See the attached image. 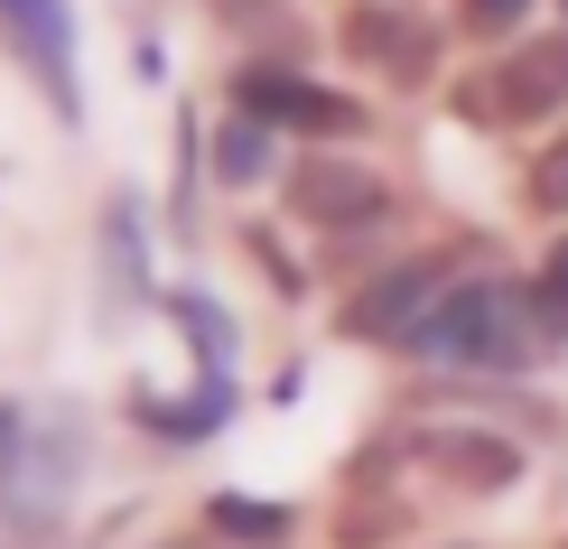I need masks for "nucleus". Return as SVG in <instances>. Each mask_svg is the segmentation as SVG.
Returning a JSON list of instances; mask_svg holds the SVG:
<instances>
[{"label":"nucleus","instance_id":"6","mask_svg":"<svg viewBox=\"0 0 568 549\" xmlns=\"http://www.w3.org/2000/svg\"><path fill=\"white\" fill-rule=\"evenodd\" d=\"M290 205L307 214V224L345 233V224H373V214H383L392 196H383V177H373V169H345V159H298Z\"/></svg>","mask_w":568,"mask_h":549},{"label":"nucleus","instance_id":"7","mask_svg":"<svg viewBox=\"0 0 568 549\" xmlns=\"http://www.w3.org/2000/svg\"><path fill=\"white\" fill-rule=\"evenodd\" d=\"M345 47H354V57H364V65H383V75H400V84H410V75H429V19H400V10H354L345 19Z\"/></svg>","mask_w":568,"mask_h":549},{"label":"nucleus","instance_id":"1","mask_svg":"<svg viewBox=\"0 0 568 549\" xmlns=\"http://www.w3.org/2000/svg\"><path fill=\"white\" fill-rule=\"evenodd\" d=\"M523 289H504V279H466V289H447L438 307H429V326L410 336V354L419 364H494V373H513L523 364Z\"/></svg>","mask_w":568,"mask_h":549},{"label":"nucleus","instance_id":"17","mask_svg":"<svg viewBox=\"0 0 568 549\" xmlns=\"http://www.w3.org/2000/svg\"><path fill=\"white\" fill-rule=\"evenodd\" d=\"M540 279H550V289L568 298V243H559V261H550V271H540Z\"/></svg>","mask_w":568,"mask_h":549},{"label":"nucleus","instance_id":"2","mask_svg":"<svg viewBox=\"0 0 568 549\" xmlns=\"http://www.w3.org/2000/svg\"><path fill=\"white\" fill-rule=\"evenodd\" d=\"M75 466H84V419L38 410L29 438L0 466V521H10V531H57V512L75 504Z\"/></svg>","mask_w":568,"mask_h":549},{"label":"nucleus","instance_id":"16","mask_svg":"<svg viewBox=\"0 0 568 549\" xmlns=\"http://www.w3.org/2000/svg\"><path fill=\"white\" fill-rule=\"evenodd\" d=\"M19 438H29V410H19V400H0V466H10Z\"/></svg>","mask_w":568,"mask_h":549},{"label":"nucleus","instance_id":"8","mask_svg":"<svg viewBox=\"0 0 568 549\" xmlns=\"http://www.w3.org/2000/svg\"><path fill=\"white\" fill-rule=\"evenodd\" d=\"M568 103V38H531L504 65V112H559Z\"/></svg>","mask_w":568,"mask_h":549},{"label":"nucleus","instance_id":"14","mask_svg":"<svg viewBox=\"0 0 568 549\" xmlns=\"http://www.w3.org/2000/svg\"><path fill=\"white\" fill-rule=\"evenodd\" d=\"M531 19V0H466V29L476 38H504V29H523Z\"/></svg>","mask_w":568,"mask_h":549},{"label":"nucleus","instance_id":"10","mask_svg":"<svg viewBox=\"0 0 568 549\" xmlns=\"http://www.w3.org/2000/svg\"><path fill=\"white\" fill-rule=\"evenodd\" d=\"M169 317L186 326V345H196V364H205V382H233V317L205 289H169Z\"/></svg>","mask_w":568,"mask_h":549},{"label":"nucleus","instance_id":"9","mask_svg":"<svg viewBox=\"0 0 568 549\" xmlns=\"http://www.w3.org/2000/svg\"><path fill=\"white\" fill-rule=\"evenodd\" d=\"M438 466L457 475V485H476V494H504L513 475H523V447L476 438V428H447V438H438Z\"/></svg>","mask_w":568,"mask_h":549},{"label":"nucleus","instance_id":"4","mask_svg":"<svg viewBox=\"0 0 568 549\" xmlns=\"http://www.w3.org/2000/svg\"><path fill=\"white\" fill-rule=\"evenodd\" d=\"M233 103H243L262 131H317V140L364 131V103H345V93H326L307 75H280V65H252V75L233 84Z\"/></svg>","mask_w":568,"mask_h":549},{"label":"nucleus","instance_id":"13","mask_svg":"<svg viewBox=\"0 0 568 549\" xmlns=\"http://www.w3.org/2000/svg\"><path fill=\"white\" fill-rule=\"evenodd\" d=\"M103 243H112V307H122V298L140 289V205H131V196H112Z\"/></svg>","mask_w":568,"mask_h":549},{"label":"nucleus","instance_id":"15","mask_svg":"<svg viewBox=\"0 0 568 549\" xmlns=\"http://www.w3.org/2000/svg\"><path fill=\"white\" fill-rule=\"evenodd\" d=\"M531 196L550 205V214H568V140H559L550 159H540V186H531Z\"/></svg>","mask_w":568,"mask_h":549},{"label":"nucleus","instance_id":"3","mask_svg":"<svg viewBox=\"0 0 568 549\" xmlns=\"http://www.w3.org/2000/svg\"><path fill=\"white\" fill-rule=\"evenodd\" d=\"M0 29H10L19 65L38 75V93L57 103V122H84V84H75V10H65V0H0Z\"/></svg>","mask_w":568,"mask_h":549},{"label":"nucleus","instance_id":"5","mask_svg":"<svg viewBox=\"0 0 568 549\" xmlns=\"http://www.w3.org/2000/svg\"><path fill=\"white\" fill-rule=\"evenodd\" d=\"M438 298H447V261H400V271H383L364 298L345 307V336H364V345H410L419 326H429Z\"/></svg>","mask_w":568,"mask_h":549},{"label":"nucleus","instance_id":"11","mask_svg":"<svg viewBox=\"0 0 568 549\" xmlns=\"http://www.w3.org/2000/svg\"><path fill=\"white\" fill-rule=\"evenodd\" d=\"M205 521H215L224 540H243V549H280L298 531V512H280V504H252V494H215L205 504Z\"/></svg>","mask_w":568,"mask_h":549},{"label":"nucleus","instance_id":"12","mask_svg":"<svg viewBox=\"0 0 568 549\" xmlns=\"http://www.w3.org/2000/svg\"><path fill=\"white\" fill-rule=\"evenodd\" d=\"M215 177H224V186L271 177V131L252 122V112H224V122H215Z\"/></svg>","mask_w":568,"mask_h":549}]
</instances>
